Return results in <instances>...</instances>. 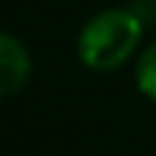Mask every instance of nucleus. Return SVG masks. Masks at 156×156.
<instances>
[{
  "label": "nucleus",
  "mask_w": 156,
  "mask_h": 156,
  "mask_svg": "<svg viewBox=\"0 0 156 156\" xmlns=\"http://www.w3.org/2000/svg\"><path fill=\"white\" fill-rule=\"evenodd\" d=\"M30 77V55L25 44L8 33H0V96L16 93Z\"/></svg>",
  "instance_id": "f03ea898"
},
{
  "label": "nucleus",
  "mask_w": 156,
  "mask_h": 156,
  "mask_svg": "<svg viewBox=\"0 0 156 156\" xmlns=\"http://www.w3.org/2000/svg\"><path fill=\"white\" fill-rule=\"evenodd\" d=\"M137 88L143 90V96L156 101V41L137 60Z\"/></svg>",
  "instance_id": "7ed1b4c3"
},
{
  "label": "nucleus",
  "mask_w": 156,
  "mask_h": 156,
  "mask_svg": "<svg viewBox=\"0 0 156 156\" xmlns=\"http://www.w3.org/2000/svg\"><path fill=\"white\" fill-rule=\"evenodd\" d=\"M143 38V22L129 8H107L96 14L77 38V55L88 69L112 71L129 60Z\"/></svg>",
  "instance_id": "f257e3e1"
}]
</instances>
